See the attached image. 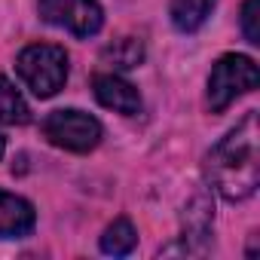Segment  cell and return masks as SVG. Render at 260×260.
<instances>
[{
  "mask_svg": "<svg viewBox=\"0 0 260 260\" xmlns=\"http://www.w3.org/2000/svg\"><path fill=\"white\" fill-rule=\"evenodd\" d=\"M92 92H95L98 104H104L107 110H116V113H125V116L141 113V95H138V89L128 80L116 77V74H95Z\"/></svg>",
  "mask_w": 260,
  "mask_h": 260,
  "instance_id": "cell-6",
  "label": "cell"
},
{
  "mask_svg": "<svg viewBox=\"0 0 260 260\" xmlns=\"http://www.w3.org/2000/svg\"><path fill=\"white\" fill-rule=\"evenodd\" d=\"M260 0H245L242 4V31L248 37V43H260Z\"/></svg>",
  "mask_w": 260,
  "mask_h": 260,
  "instance_id": "cell-12",
  "label": "cell"
},
{
  "mask_svg": "<svg viewBox=\"0 0 260 260\" xmlns=\"http://www.w3.org/2000/svg\"><path fill=\"white\" fill-rule=\"evenodd\" d=\"M43 135L71 153H89L101 141V122L83 110H55L43 119Z\"/></svg>",
  "mask_w": 260,
  "mask_h": 260,
  "instance_id": "cell-4",
  "label": "cell"
},
{
  "mask_svg": "<svg viewBox=\"0 0 260 260\" xmlns=\"http://www.w3.org/2000/svg\"><path fill=\"white\" fill-rule=\"evenodd\" d=\"M257 83H260V71H257L254 58L239 55V52L220 55L211 68V77H208V107H211V113H223L239 95L257 89Z\"/></svg>",
  "mask_w": 260,
  "mask_h": 260,
  "instance_id": "cell-3",
  "label": "cell"
},
{
  "mask_svg": "<svg viewBox=\"0 0 260 260\" xmlns=\"http://www.w3.org/2000/svg\"><path fill=\"white\" fill-rule=\"evenodd\" d=\"M37 223L34 205L16 193L0 190V239H19L28 236Z\"/></svg>",
  "mask_w": 260,
  "mask_h": 260,
  "instance_id": "cell-7",
  "label": "cell"
},
{
  "mask_svg": "<svg viewBox=\"0 0 260 260\" xmlns=\"http://www.w3.org/2000/svg\"><path fill=\"white\" fill-rule=\"evenodd\" d=\"M4 153H7V138L0 135V159H4Z\"/></svg>",
  "mask_w": 260,
  "mask_h": 260,
  "instance_id": "cell-13",
  "label": "cell"
},
{
  "mask_svg": "<svg viewBox=\"0 0 260 260\" xmlns=\"http://www.w3.org/2000/svg\"><path fill=\"white\" fill-rule=\"evenodd\" d=\"M28 119H31V107L25 104V98L19 95V89L7 77H0V122L25 125Z\"/></svg>",
  "mask_w": 260,
  "mask_h": 260,
  "instance_id": "cell-9",
  "label": "cell"
},
{
  "mask_svg": "<svg viewBox=\"0 0 260 260\" xmlns=\"http://www.w3.org/2000/svg\"><path fill=\"white\" fill-rule=\"evenodd\" d=\"M104 58L113 61V68H122V71L138 68L141 58H144V43L135 40V37H119V40H113V43L104 49Z\"/></svg>",
  "mask_w": 260,
  "mask_h": 260,
  "instance_id": "cell-11",
  "label": "cell"
},
{
  "mask_svg": "<svg viewBox=\"0 0 260 260\" xmlns=\"http://www.w3.org/2000/svg\"><path fill=\"white\" fill-rule=\"evenodd\" d=\"M16 71L37 98H52L68 80V52L55 43H31L19 52Z\"/></svg>",
  "mask_w": 260,
  "mask_h": 260,
  "instance_id": "cell-2",
  "label": "cell"
},
{
  "mask_svg": "<svg viewBox=\"0 0 260 260\" xmlns=\"http://www.w3.org/2000/svg\"><path fill=\"white\" fill-rule=\"evenodd\" d=\"M214 4L217 0H172V10H169L172 13V25L181 34H193V31H199L208 22Z\"/></svg>",
  "mask_w": 260,
  "mask_h": 260,
  "instance_id": "cell-8",
  "label": "cell"
},
{
  "mask_svg": "<svg viewBox=\"0 0 260 260\" xmlns=\"http://www.w3.org/2000/svg\"><path fill=\"white\" fill-rule=\"evenodd\" d=\"M260 153H257V113L251 110L226 138H220L205 162V175L214 190L230 199L242 202L257 190L260 178Z\"/></svg>",
  "mask_w": 260,
  "mask_h": 260,
  "instance_id": "cell-1",
  "label": "cell"
},
{
  "mask_svg": "<svg viewBox=\"0 0 260 260\" xmlns=\"http://www.w3.org/2000/svg\"><path fill=\"white\" fill-rule=\"evenodd\" d=\"M135 245H138V233H135L132 220H125V217L113 220V223L104 230V236H101V251H104V254H113V257L128 254Z\"/></svg>",
  "mask_w": 260,
  "mask_h": 260,
  "instance_id": "cell-10",
  "label": "cell"
},
{
  "mask_svg": "<svg viewBox=\"0 0 260 260\" xmlns=\"http://www.w3.org/2000/svg\"><path fill=\"white\" fill-rule=\"evenodd\" d=\"M40 19L71 31L74 37H92L104 25V13L98 0H37Z\"/></svg>",
  "mask_w": 260,
  "mask_h": 260,
  "instance_id": "cell-5",
  "label": "cell"
}]
</instances>
